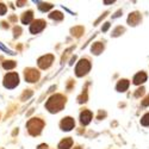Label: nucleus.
Here are the masks:
<instances>
[{
  "mask_svg": "<svg viewBox=\"0 0 149 149\" xmlns=\"http://www.w3.org/2000/svg\"><path fill=\"white\" fill-rule=\"evenodd\" d=\"M32 18H33L32 11H28V12H25V13L23 15V17H22V22H23L24 24H29V23L32 20Z\"/></svg>",
  "mask_w": 149,
  "mask_h": 149,
  "instance_id": "14",
  "label": "nucleus"
},
{
  "mask_svg": "<svg viewBox=\"0 0 149 149\" xmlns=\"http://www.w3.org/2000/svg\"><path fill=\"white\" fill-rule=\"evenodd\" d=\"M50 17L52 19H57V20H61L62 18H63V15L61 13V12H58V11H55V12H52L50 13Z\"/></svg>",
  "mask_w": 149,
  "mask_h": 149,
  "instance_id": "16",
  "label": "nucleus"
},
{
  "mask_svg": "<svg viewBox=\"0 0 149 149\" xmlns=\"http://www.w3.org/2000/svg\"><path fill=\"white\" fill-rule=\"evenodd\" d=\"M140 20H141V16L137 13V12H135V13L130 15L129 18H128V22H129L130 25H136V24H137Z\"/></svg>",
  "mask_w": 149,
  "mask_h": 149,
  "instance_id": "11",
  "label": "nucleus"
},
{
  "mask_svg": "<svg viewBox=\"0 0 149 149\" xmlns=\"http://www.w3.org/2000/svg\"><path fill=\"white\" fill-rule=\"evenodd\" d=\"M3 66L5 69H12V68L16 67V62L15 61H5Z\"/></svg>",
  "mask_w": 149,
  "mask_h": 149,
  "instance_id": "17",
  "label": "nucleus"
},
{
  "mask_svg": "<svg viewBox=\"0 0 149 149\" xmlns=\"http://www.w3.org/2000/svg\"><path fill=\"white\" fill-rule=\"evenodd\" d=\"M73 144V141L72 139H65L63 141H61L60 144H58V148L60 149H69Z\"/></svg>",
  "mask_w": 149,
  "mask_h": 149,
  "instance_id": "12",
  "label": "nucleus"
},
{
  "mask_svg": "<svg viewBox=\"0 0 149 149\" xmlns=\"http://www.w3.org/2000/svg\"><path fill=\"white\" fill-rule=\"evenodd\" d=\"M90 68H91V65H90L88 60H81L79 63H78L77 69H75L77 75H78V77H82V75H85V74L90 70Z\"/></svg>",
  "mask_w": 149,
  "mask_h": 149,
  "instance_id": "4",
  "label": "nucleus"
},
{
  "mask_svg": "<svg viewBox=\"0 0 149 149\" xmlns=\"http://www.w3.org/2000/svg\"><path fill=\"white\" fill-rule=\"evenodd\" d=\"M142 105H143V106H148V105H149V95L144 99V102H142Z\"/></svg>",
  "mask_w": 149,
  "mask_h": 149,
  "instance_id": "21",
  "label": "nucleus"
},
{
  "mask_svg": "<svg viewBox=\"0 0 149 149\" xmlns=\"http://www.w3.org/2000/svg\"><path fill=\"white\" fill-rule=\"evenodd\" d=\"M128 87H129V81L128 80H120L117 84V90L119 92H124L125 90H128Z\"/></svg>",
  "mask_w": 149,
  "mask_h": 149,
  "instance_id": "13",
  "label": "nucleus"
},
{
  "mask_svg": "<svg viewBox=\"0 0 149 149\" xmlns=\"http://www.w3.org/2000/svg\"><path fill=\"white\" fill-rule=\"evenodd\" d=\"M52 7H53V5H50V4H41L40 5V8L42 11H48V10H50Z\"/></svg>",
  "mask_w": 149,
  "mask_h": 149,
  "instance_id": "19",
  "label": "nucleus"
},
{
  "mask_svg": "<svg viewBox=\"0 0 149 149\" xmlns=\"http://www.w3.org/2000/svg\"><path fill=\"white\" fill-rule=\"evenodd\" d=\"M146 80H147V74L144 72H140L134 77V84L135 85H140V84L144 82Z\"/></svg>",
  "mask_w": 149,
  "mask_h": 149,
  "instance_id": "9",
  "label": "nucleus"
},
{
  "mask_svg": "<svg viewBox=\"0 0 149 149\" xmlns=\"http://www.w3.org/2000/svg\"><path fill=\"white\" fill-rule=\"evenodd\" d=\"M6 10H7V8H6V6H5L4 4H0V15H1V16L5 15V13H6Z\"/></svg>",
  "mask_w": 149,
  "mask_h": 149,
  "instance_id": "20",
  "label": "nucleus"
},
{
  "mask_svg": "<svg viewBox=\"0 0 149 149\" xmlns=\"http://www.w3.org/2000/svg\"><path fill=\"white\" fill-rule=\"evenodd\" d=\"M74 149H81V148L80 147H77V148H74Z\"/></svg>",
  "mask_w": 149,
  "mask_h": 149,
  "instance_id": "24",
  "label": "nucleus"
},
{
  "mask_svg": "<svg viewBox=\"0 0 149 149\" xmlns=\"http://www.w3.org/2000/svg\"><path fill=\"white\" fill-rule=\"evenodd\" d=\"M80 118H81V123L84 124V125H86V124H88L90 122H91V119H92V113H91V111H84V112L81 113V116H80Z\"/></svg>",
  "mask_w": 149,
  "mask_h": 149,
  "instance_id": "10",
  "label": "nucleus"
},
{
  "mask_svg": "<svg viewBox=\"0 0 149 149\" xmlns=\"http://www.w3.org/2000/svg\"><path fill=\"white\" fill-rule=\"evenodd\" d=\"M44 26H45V22L42 20V19H38V20H36V22H33V23L31 24L30 31H31L32 33H37V32L42 31V30L44 29Z\"/></svg>",
  "mask_w": 149,
  "mask_h": 149,
  "instance_id": "6",
  "label": "nucleus"
},
{
  "mask_svg": "<svg viewBox=\"0 0 149 149\" xmlns=\"http://www.w3.org/2000/svg\"><path fill=\"white\" fill-rule=\"evenodd\" d=\"M143 93H144V88H140V90H137V92H136L135 95H136V97H139L140 94H143Z\"/></svg>",
  "mask_w": 149,
  "mask_h": 149,
  "instance_id": "22",
  "label": "nucleus"
},
{
  "mask_svg": "<svg viewBox=\"0 0 149 149\" xmlns=\"http://www.w3.org/2000/svg\"><path fill=\"white\" fill-rule=\"evenodd\" d=\"M141 123L143 124V125H149V113H147V115H144L143 117H142V119H141Z\"/></svg>",
  "mask_w": 149,
  "mask_h": 149,
  "instance_id": "18",
  "label": "nucleus"
},
{
  "mask_svg": "<svg viewBox=\"0 0 149 149\" xmlns=\"http://www.w3.org/2000/svg\"><path fill=\"white\" fill-rule=\"evenodd\" d=\"M66 104V98L61 94H55L52 98H49V100L47 102V109L50 112H58L63 109Z\"/></svg>",
  "mask_w": 149,
  "mask_h": 149,
  "instance_id": "1",
  "label": "nucleus"
},
{
  "mask_svg": "<svg viewBox=\"0 0 149 149\" xmlns=\"http://www.w3.org/2000/svg\"><path fill=\"white\" fill-rule=\"evenodd\" d=\"M19 84V77L17 73H8L4 79V85L7 88H13Z\"/></svg>",
  "mask_w": 149,
  "mask_h": 149,
  "instance_id": "3",
  "label": "nucleus"
},
{
  "mask_svg": "<svg viewBox=\"0 0 149 149\" xmlns=\"http://www.w3.org/2000/svg\"><path fill=\"white\" fill-rule=\"evenodd\" d=\"M40 149H47V144H42V146H40Z\"/></svg>",
  "mask_w": 149,
  "mask_h": 149,
  "instance_id": "23",
  "label": "nucleus"
},
{
  "mask_svg": "<svg viewBox=\"0 0 149 149\" xmlns=\"http://www.w3.org/2000/svg\"><path fill=\"white\" fill-rule=\"evenodd\" d=\"M53 60H54V56L53 55H45V56H43V57H41L38 60V66L42 69H45V68H48L49 66L52 65Z\"/></svg>",
  "mask_w": 149,
  "mask_h": 149,
  "instance_id": "7",
  "label": "nucleus"
},
{
  "mask_svg": "<svg viewBox=\"0 0 149 149\" xmlns=\"http://www.w3.org/2000/svg\"><path fill=\"white\" fill-rule=\"evenodd\" d=\"M74 125H75V123H74V119L70 118V117H67V118H65L61 122V128L63 130H66V131L72 130L74 128Z\"/></svg>",
  "mask_w": 149,
  "mask_h": 149,
  "instance_id": "8",
  "label": "nucleus"
},
{
  "mask_svg": "<svg viewBox=\"0 0 149 149\" xmlns=\"http://www.w3.org/2000/svg\"><path fill=\"white\" fill-rule=\"evenodd\" d=\"M43 122L41 120V119H38V118H33V119H31L29 123H28V129H29V132L31 134V135H38L40 132H41V130H42V128H43Z\"/></svg>",
  "mask_w": 149,
  "mask_h": 149,
  "instance_id": "2",
  "label": "nucleus"
},
{
  "mask_svg": "<svg viewBox=\"0 0 149 149\" xmlns=\"http://www.w3.org/2000/svg\"><path fill=\"white\" fill-rule=\"evenodd\" d=\"M103 49H104V45H103L102 43H95V44H93V47H92V52H93L94 54H99V53H102Z\"/></svg>",
  "mask_w": 149,
  "mask_h": 149,
  "instance_id": "15",
  "label": "nucleus"
},
{
  "mask_svg": "<svg viewBox=\"0 0 149 149\" xmlns=\"http://www.w3.org/2000/svg\"><path fill=\"white\" fill-rule=\"evenodd\" d=\"M25 79L29 82H36L40 79V73L33 68H29V69L25 70Z\"/></svg>",
  "mask_w": 149,
  "mask_h": 149,
  "instance_id": "5",
  "label": "nucleus"
}]
</instances>
